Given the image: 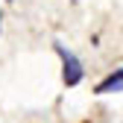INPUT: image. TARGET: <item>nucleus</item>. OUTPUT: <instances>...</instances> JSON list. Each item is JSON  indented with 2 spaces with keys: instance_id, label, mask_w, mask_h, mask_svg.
Here are the masks:
<instances>
[{
  "instance_id": "f257e3e1",
  "label": "nucleus",
  "mask_w": 123,
  "mask_h": 123,
  "mask_svg": "<svg viewBox=\"0 0 123 123\" xmlns=\"http://www.w3.org/2000/svg\"><path fill=\"white\" fill-rule=\"evenodd\" d=\"M56 53L62 56V65H65V85H79L82 82V65H79V59H76L65 44H59V41H56Z\"/></svg>"
},
{
  "instance_id": "f03ea898",
  "label": "nucleus",
  "mask_w": 123,
  "mask_h": 123,
  "mask_svg": "<svg viewBox=\"0 0 123 123\" xmlns=\"http://www.w3.org/2000/svg\"><path fill=\"white\" fill-rule=\"evenodd\" d=\"M114 91H123V70H114L109 79L97 85V94H114Z\"/></svg>"
}]
</instances>
